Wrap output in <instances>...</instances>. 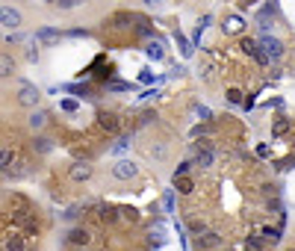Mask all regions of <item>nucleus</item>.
Returning <instances> with one entry per match:
<instances>
[{
  "label": "nucleus",
  "instance_id": "f257e3e1",
  "mask_svg": "<svg viewBox=\"0 0 295 251\" xmlns=\"http://www.w3.org/2000/svg\"><path fill=\"white\" fill-rule=\"evenodd\" d=\"M21 107H27V109H35L38 107V101H42V92H38V86H33V83H21L18 86V98H15Z\"/></svg>",
  "mask_w": 295,
  "mask_h": 251
},
{
  "label": "nucleus",
  "instance_id": "f03ea898",
  "mask_svg": "<svg viewBox=\"0 0 295 251\" xmlns=\"http://www.w3.org/2000/svg\"><path fill=\"white\" fill-rule=\"evenodd\" d=\"M257 45H260V50H263V53L269 56V62H271V60H274V62L283 60V42H281V38H274V36H263V38L257 42Z\"/></svg>",
  "mask_w": 295,
  "mask_h": 251
},
{
  "label": "nucleus",
  "instance_id": "7ed1b4c3",
  "mask_svg": "<svg viewBox=\"0 0 295 251\" xmlns=\"http://www.w3.org/2000/svg\"><path fill=\"white\" fill-rule=\"evenodd\" d=\"M21 24H24L21 9H15V6H0V27H3V30H18Z\"/></svg>",
  "mask_w": 295,
  "mask_h": 251
},
{
  "label": "nucleus",
  "instance_id": "20e7f679",
  "mask_svg": "<svg viewBox=\"0 0 295 251\" xmlns=\"http://www.w3.org/2000/svg\"><path fill=\"white\" fill-rule=\"evenodd\" d=\"M94 119H97V127H101L104 133H109V136L118 133V127H121L118 115H115V112H106V109H97V115H94Z\"/></svg>",
  "mask_w": 295,
  "mask_h": 251
},
{
  "label": "nucleus",
  "instance_id": "39448f33",
  "mask_svg": "<svg viewBox=\"0 0 295 251\" xmlns=\"http://www.w3.org/2000/svg\"><path fill=\"white\" fill-rule=\"evenodd\" d=\"M139 175V166L136 163H130V160H118L115 166H112V178L115 180H130Z\"/></svg>",
  "mask_w": 295,
  "mask_h": 251
},
{
  "label": "nucleus",
  "instance_id": "423d86ee",
  "mask_svg": "<svg viewBox=\"0 0 295 251\" xmlns=\"http://www.w3.org/2000/svg\"><path fill=\"white\" fill-rule=\"evenodd\" d=\"M222 245V237L215 230H204L201 237H195V251H210V248H219Z\"/></svg>",
  "mask_w": 295,
  "mask_h": 251
},
{
  "label": "nucleus",
  "instance_id": "0eeeda50",
  "mask_svg": "<svg viewBox=\"0 0 295 251\" xmlns=\"http://www.w3.org/2000/svg\"><path fill=\"white\" fill-rule=\"evenodd\" d=\"M15 74H18V62H15V56L6 53V50H0V80H12Z\"/></svg>",
  "mask_w": 295,
  "mask_h": 251
},
{
  "label": "nucleus",
  "instance_id": "6e6552de",
  "mask_svg": "<svg viewBox=\"0 0 295 251\" xmlns=\"http://www.w3.org/2000/svg\"><path fill=\"white\" fill-rule=\"evenodd\" d=\"M92 171L94 168L89 166V163H71V168H68V175L74 183H86V180L92 178Z\"/></svg>",
  "mask_w": 295,
  "mask_h": 251
},
{
  "label": "nucleus",
  "instance_id": "1a4fd4ad",
  "mask_svg": "<svg viewBox=\"0 0 295 251\" xmlns=\"http://www.w3.org/2000/svg\"><path fill=\"white\" fill-rule=\"evenodd\" d=\"M68 242H71V245H77V248H86V245L92 242V234H89L86 227H71Z\"/></svg>",
  "mask_w": 295,
  "mask_h": 251
},
{
  "label": "nucleus",
  "instance_id": "9d476101",
  "mask_svg": "<svg viewBox=\"0 0 295 251\" xmlns=\"http://www.w3.org/2000/svg\"><path fill=\"white\" fill-rule=\"evenodd\" d=\"M59 38H62V33L53 30V27H42V30H35V42H38V45H56Z\"/></svg>",
  "mask_w": 295,
  "mask_h": 251
},
{
  "label": "nucleus",
  "instance_id": "9b49d317",
  "mask_svg": "<svg viewBox=\"0 0 295 251\" xmlns=\"http://www.w3.org/2000/svg\"><path fill=\"white\" fill-rule=\"evenodd\" d=\"M97 219L106 222V225L118 222V207H112V204H97Z\"/></svg>",
  "mask_w": 295,
  "mask_h": 251
},
{
  "label": "nucleus",
  "instance_id": "f8f14e48",
  "mask_svg": "<svg viewBox=\"0 0 295 251\" xmlns=\"http://www.w3.org/2000/svg\"><path fill=\"white\" fill-rule=\"evenodd\" d=\"M3 251H27V242H24V234H12L3 242Z\"/></svg>",
  "mask_w": 295,
  "mask_h": 251
},
{
  "label": "nucleus",
  "instance_id": "ddd939ff",
  "mask_svg": "<svg viewBox=\"0 0 295 251\" xmlns=\"http://www.w3.org/2000/svg\"><path fill=\"white\" fill-rule=\"evenodd\" d=\"M195 166H201V168H210L212 166V148H210V145L198 148V154H195Z\"/></svg>",
  "mask_w": 295,
  "mask_h": 251
},
{
  "label": "nucleus",
  "instance_id": "4468645a",
  "mask_svg": "<svg viewBox=\"0 0 295 251\" xmlns=\"http://www.w3.org/2000/svg\"><path fill=\"white\" fill-rule=\"evenodd\" d=\"M27 124H30L33 130H42V127L47 124V112H42V109H33V112H30V119H27Z\"/></svg>",
  "mask_w": 295,
  "mask_h": 251
},
{
  "label": "nucleus",
  "instance_id": "2eb2a0df",
  "mask_svg": "<svg viewBox=\"0 0 295 251\" xmlns=\"http://www.w3.org/2000/svg\"><path fill=\"white\" fill-rule=\"evenodd\" d=\"M260 237H263L266 245H278V242H281V227H263Z\"/></svg>",
  "mask_w": 295,
  "mask_h": 251
},
{
  "label": "nucleus",
  "instance_id": "dca6fc26",
  "mask_svg": "<svg viewBox=\"0 0 295 251\" xmlns=\"http://www.w3.org/2000/svg\"><path fill=\"white\" fill-rule=\"evenodd\" d=\"M65 92H74L77 98H83V101H92V89L89 86H83V83H71V86H65Z\"/></svg>",
  "mask_w": 295,
  "mask_h": 251
},
{
  "label": "nucleus",
  "instance_id": "f3484780",
  "mask_svg": "<svg viewBox=\"0 0 295 251\" xmlns=\"http://www.w3.org/2000/svg\"><path fill=\"white\" fill-rule=\"evenodd\" d=\"M174 186L180 195H192V192H195V183H192V178H186V175H183V178H174Z\"/></svg>",
  "mask_w": 295,
  "mask_h": 251
},
{
  "label": "nucleus",
  "instance_id": "a211bd4d",
  "mask_svg": "<svg viewBox=\"0 0 295 251\" xmlns=\"http://www.w3.org/2000/svg\"><path fill=\"white\" fill-rule=\"evenodd\" d=\"M289 127H292L289 119H274V121H271V136H286Z\"/></svg>",
  "mask_w": 295,
  "mask_h": 251
},
{
  "label": "nucleus",
  "instance_id": "6ab92c4d",
  "mask_svg": "<svg viewBox=\"0 0 295 251\" xmlns=\"http://www.w3.org/2000/svg\"><path fill=\"white\" fill-rule=\"evenodd\" d=\"M239 50H242L245 56H257V53H260V45L254 42V38H242V42H239Z\"/></svg>",
  "mask_w": 295,
  "mask_h": 251
},
{
  "label": "nucleus",
  "instance_id": "aec40b11",
  "mask_svg": "<svg viewBox=\"0 0 295 251\" xmlns=\"http://www.w3.org/2000/svg\"><path fill=\"white\" fill-rule=\"evenodd\" d=\"M224 33H239L242 30V18L239 15H230V18H224Z\"/></svg>",
  "mask_w": 295,
  "mask_h": 251
},
{
  "label": "nucleus",
  "instance_id": "412c9836",
  "mask_svg": "<svg viewBox=\"0 0 295 251\" xmlns=\"http://www.w3.org/2000/svg\"><path fill=\"white\" fill-rule=\"evenodd\" d=\"M12 163H15V151L12 148H0V171H6Z\"/></svg>",
  "mask_w": 295,
  "mask_h": 251
},
{
  "label": "nucleus",
  "instance_id": "4be33fe9",
  "mask_svg": "<svg viewBox=\"0 0 295 251\" xmlns=\"http://www.w3.org/2000/svg\"><path fill=\"white\" fill-rule=\"evenodd\" d=\"M148 154H151L153 160H165V157H168V148H165V142H153L151 148H148Z\"/></svg>",
  "mask_w": 295,
  "mask_h": 251
},
{
  "label": "nucleus",
  "instance_id": "5701e85b",
  "mask_svg": "<svg viewBox=\"0 0 295 251\" xmlns=\"http://www.w3.org/2000/svg\"><path fill=\"white\" fill-rule=\"evenodd\" d=\"M50 139H45V136H35L33 139V151H38V154H50Z\"/></svg>",
  "mask_w": 295,
  "mask_h": 251
},
{
  "label": "nucleus",
  "instance_id": "b1692460",
  "mask_svg": "<svg viewBox=\"0 0 295 251\" xmlns=\"http://www.w3.org/2000/svg\"><path fill=\"white\" fill-rule=\"evenodd\" d=\"M263 245H266L263 237H248L245 239V251H263Z\"/></svg>",
  "mask_w": 295,
  "mask_h": 251
},
{
  "label": "nucleus",
  "instance_id": "393cba45",
  "mask_svg": "<svg viewBox=\"0 0 295 251\" xmlns=\"http://www.w3.org/2000/svg\"><path fill=\"white\" fill-rule=\"evenodd\" d=\"M118 213H121V219H127V222H139V210L136 207H121Z\"/></svg>",
  "mask_w": 295,
  "mask_h": 251
},
{
  "label": "nucleus",
  "instance_id": "a878e982",
  "mask_svg": "<svg viewBox=\"0 0 295 251\" xmlns=\"http://www.w3.org/2000/svg\"><path fill=\"white\" fill-rule=\"evenodd\" d=\"M148 56H151V60H163L165 56V50H163V45H148Z\"/></svg>",
  "mask_w": 295,
  "mask_h": 251
},
{
  "label": "nucleus",
  "instance_id": "bb28decb",
  "mask_svg": "<svg viewBox=\"0 0 295 251\" xmlns=\"http://www.w3.org/2000/svg\"><path fill=\"white\" fill-rule=\"evenodd\" d=\"M189 230H192V234H195V237H201V234H204V230H207V225H204V222H201V219H192V222H189Z\"/></svg>",
  "mask_w": 295,
  "mask_h": 251
},
{
  "label": "nucleus",
  "instance_id": "cd10ccee",
  "mask_svg": "<svg viewBox=\"0 0 295 251\" xmlns=\"http://www.w3.org/2000/svg\"><path fill=\"white\" fill-rule=\"evenodd\" d=\"M227 101H230V104H242L245 98H242V92H239V89H227Z\"/></svg>",
  "mask_w": 295,
  "mask_h": 251
},
{
  "label": "nucleus",
  "instance_id": "c85d7f7f",
  "mask_svg": "<svg viewBox=\"0 0 295 251\" xmlns=\"http://www.w3.org/2000/svg\"><path fill=\"white\" fill-rule=\"evenodd\" d=\"M94 77H97V80H104V83H106V80H112V77H115V68L109 65V68H104V71H97Z\"/></svg>",
  "mask_w": 295,
  "mask_h": 251
},
{
  "label": "nucleus",
  "instance_id": "c756f323",
  "mask_svg": "<svg viewBox=\"0 0 295 251\" xmlns=\"http://www.w3.org/2000/svg\"><path fill=\"white\" fill-rule=\"evenodd\" d=\"M153 119H156V112H153V109H148V112H142V115H139V127H145V124H151Z\"/></svg>",
  "mask_w": 295,
  "mask_h": 251
},
{
  "label": "nucleus",
  "instance_id": "7c9ffc66",
  "mask_svg": "<svg viewBox=\"0 0 295 251\" xmlns=\"http://www.w3.org/2000/svg\"><path fill=\"white\" fill-rule=\"evenodd\" d=\"M130 89V83H109L106 86V92H127Z\"/></svg>",
  "mask_w": 295,
  "mask_h": 251
},
{
  "label": "nucleus",
  "instance_id": "2f4dec72",
  "mask_svg": "<svg viewBox=\"0 0 295 251\" xmlns=\"http://www.w3.org/2000/svg\"><path fill=\"white\" fill-rule=\"evenodd\" d=\"M189 166H195V163H180V166L174 168V178H183V175L189 171Z\"/></svg>",
  "mask_w": 295,
  "mask_h": 251
},
{
  "label": "nucleus",
  "instance_id": "473e14b6",
  "mask_svg": "<svg viewBox=\"0 0 295 251\" xmlns=\"http://www.w3.org/2000/svg\"><path fill=\"white\" fill-rule=\"evenodd\" d=\"M68 36H74V38H86V36H89V30H80V27H74V30H68Z\"/></svg>",
  "mask_w": 295,
  "mask_h": 251
},
{
  "label": "nucleus",
  "instance_id": "72a5a7b5",
  "mask_svg": "<svg viewBox=\"0 0 295 251\" xmlns=\"http://www.w3.org/2000/svg\"><path fill=\"white\" fill-rule=\"evenodd\" d=\"M59 107L65 109V112H77V101H62Z\"/></svg>",
  "mask_w": 295,
  "mask_h": 251
},
{
  "label": "nucleus",
  "instance_id": "f704fd0d",
  "mask_svg": "<svg viewBox=\"0 0 295 251\" xmlns=\"http://www.w3.org/2000/svg\"><path fill=\"white\" fill-rule=\"evenodd\" d=\"M56 6H59V9H74V6H77V0H56Z\"/></svg>",
  "mask_w": 295,
  "mask_h": 251
},
{
  "label": "nucleus",
  "instance_id": "c9c22d12",
  "mask_svg": "<svg viewBox=\"0 0 295 251\" xmlns=\"http://www.w3.org/2000/svg\"><path fill=\"white\" fill-rule=\"evenodd\" d=\"M198 119H201V121H210V119H212V112H210L207 107H198Z\"/></svg>",
  "mask_w": 295,
  "mask_h": 251
},
{
  "label": "nucleus",
  "instance_id": "e433bc0d",
  "mask_svg": "<svg viewBox=\"0 0 295 251\" xmlns=\"http://www.w3.org/2000/svg\"><path fill=\"white\" fill-rule=\"evenodd\" d=\"M271 151H269V145L263 142V145H257V157H269Z\"/></svg>",
  "mask_w": 295,
  "mask_h": 251
},
{
  "label": "nucleus",
  "instance_id": "4c0bfd02",
  "mask_svg": "<svg viewBox=\"0 0 295 251\" xmlns=\"http://www.w3.org/2000/svg\"><path fill=\"white\" fill-rule=\"evenodd\" d=\"M27 60H30V62H38V50H35V48H27Z\"/></svg>",
  "mask_w": 295,
  "mask_h": 251
},
{
  "label": "nucleus",
  "instance_id": "58836bf2",
  "mask_svg": "<svg viewBox=\"0 0 295 251\" xmlns=\"http://www.w3.org/2000/svg\"><path fill=\"white\" fill-rule=\"evenodd\" d=\"M127 145H130V136H121V139L115 142V151H121V148H127Z\"/></svg>",
  "mask_w": 295,
  "mask_h": 251
},
{
  "label": "nucleus",
  "instance_id": "ea45409f",
  "mask_svg": "<svg viewBox=\"0 0 295 251\" xmlns=\"http://www.w3.org/2000/svg\"><path fill=\"white\" fill-rule=\"evenodd\" d=\"M77 216H80V207H71L68 213H65V219H77Z\"/></svg>",
  "mask_w": 295,
  "mask_h": 251
},
{
  "label": "nucleus",
  "instance_id": "a19ab883",
  "mask_svg": "<svg viewBox=\"0 0 295 251\" xmlns=\"http://www.w3.org/2000/svg\"><path fill=\"white\" fill-rule=\"evenodd\" d=\"M18 42H21V36H12V33L6 36V45H18Z\"/></svg>",
  "mask_w": 295,
  "mask_h": 251
},
{
  "label": "nucleus",
  "instance_id": "79ce46f5",
  "mask_svg": "<svg viewBox=\"0 0 295 251\" xmlns=\"http://www.w3.org/2000/svg\"><path fill=\"white\" fill-rule=\"evenodd\" d=\"M145 3H148V6H153V3H160V0H145Z\"/></svg>",
  "mask_w": 295,
  "mask_h": 251
},
{
  "label": "nucleus",
  "instance_id": "37998d69",
  "mask_svg": "<svg viewBox=\"0 0 295 251\" xmlns=\"http://www.w3.org/2000/svg\"><path fill=\"white\" fill-rule=\"evenodd\" d=\"M27 251H38V248H27Z\"/></svg>",
  "mask_w": 295,
  "mask_h": 251
},
{
  "label": "nucleus",
  "instance_id": "c03bdc74",
  "mask_svg": "<svg viewBox=\"0 0 295 251\" xmlns=\"http://www.w3.org/2000/svg\"><path fill=\"white\" fill-rule=\"evenodd\" d=\"M77 251H89V248H77Z\"/></svg>",
  "mask_w": 295,
  "mask_h": 251
},
{
  "label": "nucleus",
  "instance_id": "a18cd8bd",
  "mask_svg": "<svg viewBox=\"0 0 295 251\" xmlns=\"http://www.w3.org/2000/svg\"><path fill=\"white\" fill-rule=\"evenodd\" d=\"M286 251H295V248H286Z\"/></svg>",
  "mask_w": 295,
  "mask_h": 251
}]
</instances>
